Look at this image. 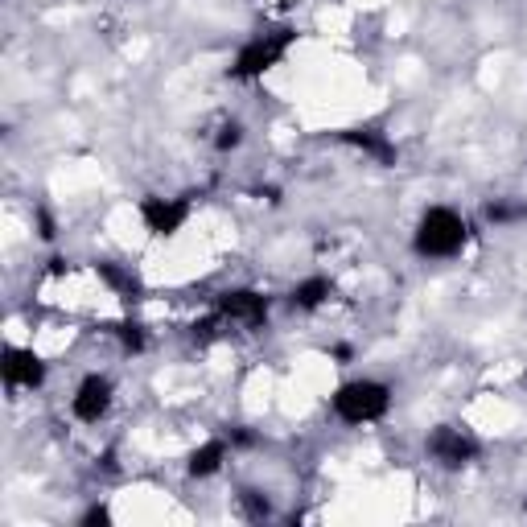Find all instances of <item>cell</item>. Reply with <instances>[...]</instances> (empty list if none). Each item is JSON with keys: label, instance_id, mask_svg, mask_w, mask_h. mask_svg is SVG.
Segmentation results:
<instances>
[{"label": "cell", "instance_id": "e0dca14e", "mask_svg": "<svg viewBox=\"0 0 527 527\" xmlns=\"http://www.w3.org/2000/svg\"><path fill=\"white\" fill-rule=\"evenodd\" d=\"M38 235H42L46 243L58 235V231H54V219H50V210H46V206H38Z\"/></svg>", "mask_w": 527, "mask_h": 527}, {"label": "cell", "instance_id": "5bb4252c", "mask_svg": "<svg viewBox=\"0 0 527 527\" xmlns=\"http://www.w3.org/2000/svg\"><path fill=\"white\" fill-rule=\"evenodd\" d=\"M239 507L248 511V519H268V515H272L268 499H264V495H256V490H243V495H239Z\"/></svg>", "mask_w": 527, "mask_h": 527}, {"label": "cell", "instance_id": "30bf717a", "mask_svg": "<svg viewBox=\"0 0 527 527\" xmlns=\"http://www.w3.org/2000/svg\"><path fill=\"white\" fill-rule=\"evenodd\" d=\"M223 462H227V441L223 437H215V441H206V445H198L194 453H190V478H215L219 470H223Z\"/></svg>", "mask_w": 527, "mask_h": 527}, {"label": "cell", "instance_id": "ba28073f", "mask_svg": "<svg viewBox=\"0 0 527 527\" xmlns=\"http://www.w3.org/2000/svg\"><path fill=\"white\" fill-rule=\"evenodd\" d=\"M0 375H5L9 388H42V383H46V363H42V355H33V350H25V346H5Z\"/></svg>", "mask_w": 527, "mask_h": 527}, {"label": "cell", "instance_id": "8fae6325", "mask_svg": "<svg viewBox=\"0 0 527 527\" xmlns=\"http://www.w3.org/2000/svg\"><path fill=\"white\" fill-rule=\"evenodd\" d=\"M95 272H99V280H103V285H108V289H116L124 301H132V297L140 293V280H136L128 268L112 264V260H99V264H95Z\"/></svg>", "mask_w": 527, "mask_h": 527}, {"label": "cell", "instance_id": "5b68a950", "mask_svg": "<svg viewBox=\"0 0 527 527\" xmlns=\"http://www.w3.org/2000/svg\"><path fill=\"white\" fill-rule=\"evenodd\" d=\"M215 313L223 322H235V326H248V330H260L268 322V297L256 293V289H227L215 305Z\"/></svg>", "mask_w": 527, "mask_h": 527}, {"label": "cell", "instance_id": "ac0fdd59", "mask_svg": "<svg viewBox=\"0 0 527 527\" xmlns=\"http://www.w3.org/2000/svg\"><path fill=\"white\" fill-rule=\"evenodd\" d=\"M99 523H112V511H108V507H91V511L83 515V527H99Z\"/></svg>", "mask_w": 527, "mask_h": 527}, {"label": "cell", "instance_id": "277c9868", "mask_svg": "<svg viewBox=\"0 0 527 527\" xmlns=\"http://www.w3.org/2000/svg\"><path fill=\"white\" fill-rule=\"evenodd\" d=\"M425 449H429V458L441 462L445 470H462V466H470L478 453H482V445H478L470 433L453 429V425H437V429L429 433Z\"/></svg>", "mask_w": 527, "mask_h": 527}, {"label": "cell", "instance_id": "6da1fadb", "mask_svg": "<svg viewBox=\"0 0 527 527\" xmlns=\"http://www.w3.org/2000/svg\"><path fill=\"white\" fill-rule=\"evenodd\" d=\"M412 248L425 260L458 256L466 248V219L458 215V210H449V206H429L425 215H420V223H416Z\"/></svg>", "mask_w": 527, "mask_h": 527}, {"label": "cell", "instance_id": "d6986e66", "mask_svg": "<svg viewBox=\"0 0 527 527\" xmlns=\"http://www.w3.org/2000/svg\"><path fill=\"white\" fill-rule=\"evenodd\" d=\"M231 441H235V445H256V433H248V429H235V433H231Z\"/></svg>", "mask_w": 527, "mask_h": 527}, {"label": "cell", "instance_id": "7a4b0ae2", "mask_svg": "<svg viewBox=\"0 0 527 527\" xmlns=\"http://www.w3.org/2000/svg\"><path fill=\"white\" fill-rule=\"evenodd\" d=\"M293 42H297V33H293V29L260 33V38H252L248 46H243V50L235 54V62L227 66V79H235V83H252V79H260V75H268L272 66L285 62V54L293 50Z\"/></svg>", "mask_w": 527, "mask_h": 527}, {"label": "cell", "instance_id": "3957f363", "mask_svg": "<svg viewBox=\"0 0 527 527\" xmlns=\"http://www.w3.org/2000/svg\"><path fill=\"white\" fill-rule=\"evenodd\" d=\"M392 408V388L379 379H355L334 392V416L346 425H371Z\"/></svg>", "mask_w": 527, "mask_h": 527}, {"label": "cell", "instance_id": "8992f818", "mask_svg": "<svg viewBox=\"0 0 527 527\" xmlns=\"http://www.w3.org/2000/svg\"><path fill=\"white\" fill-rule=\"evenodd\" d=\"M140 219H145L149 235L169 239V235H178L186 227L190 202H182V198H145V202H140Z\"/></svg>", "mask_w": 527, "mask_h": 527}, {"label": "cell", "instance_id": "9c48e42d", "mask_svg": "<svg viewBox=\"0 0 527 527\" xmlns=\"http://www.w3.org/2000/svg\"><path fill=\"white\" fill-rule=\"evenodd\" d=\"M338 140H342V145H355V149H363V153H367V157H375L379 165H396V161H400V149L392 145L388 136H379V132L346 128V132H338Z\"/></svg>", "mask_w": 527, "mask_h": 527}, {"label": "cell", "instance_id": "4fadbf2b", "mask_svg": "<svg viewBox=\"0 0 527 527\" xmlns=\"http://www.w3.org/2000/svg\"><path fill=\"white\" fill-rule=\"evenodd\" d=\"M486 219L490 223H519V219H527V202L495 198V202H486Z\"/></svg>", "mask_w": 527, "mask_h": 527}, {"label": "cell", "instance_id": "7c38bea8", "mask_svg": "<svg viewBox=\"0 0 527 527\" xmlns=\"http://www.w3.org/2000/svg\"><path fill=\"white\" fill-rule=\"evenodd\" d=\"M330 293H334V285H330L326 276H309V280H301V285L293 289V305L297 309H318Z\"/></svg>", "mask_w": 527, "mask_h": 527}, {"label": "cell", "instance_id": "52a82bcc", "mask_svg": "<svg viewBox=\"0 0 527 527\" xmlns=\"http://www.w3.org/2000/svg\"><path fill=\"white\" fill-rule=\"evenodd\" d=\"M108 408H112V379L108 375H87L79 383L75 400H70V412H75L83 425H99V420L108 416Z\"/></svg>", "mask_w": 527, "mask_h": 527}, {"label": "cell", "instance_id": "2e32d148", "mask_svg": "<svg viewBox=\"0 0 527 527\" xmlns=\"http://www.w3.org/2000/svg\"><path fill=\"white\" fill-rule=\"evenodd\" d=\"M116 334H120V342H124L128 355H140V350H145V334H140V326L120 322V326H116Z\"/></svg>", "mask_w": 527, "mask_h": 527}, {"label": "cell", "instance_id": "9a60e30c", "mask_svg": "<svg viewBox=\"0 0 527 527\" xmlns=\"http://www.w3.org/2000/svg\"><path fill=\"white\" fill-rule=\"evenodd\" d=\"M239 145H243V124H235V120L223 124L219 136H215V149H219V153H231V149H239Z\"/></svg>", "mask_w": 527, "mask_h": 527}]
</instances>
